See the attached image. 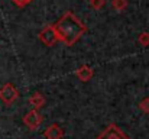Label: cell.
<instances>
[{
  "instance_id": "1",
  "label": "cell",
  "mask_w": 149,
  "mask_h": 139,
  "mask_svg": "<svg viewBox=\"0 0 149 139\" xmlns=\"http://www.w3.org/2000/svg\"><path fill=\"white\" fill-rule=\"evenodd\" d=\"M54 29L56 32L58 41L64 42L67 46H72L87 32L86 25L72 12H65L56 20V23L54 25Z\"/></svg>"
},
{
  "instance_id": "2",
  "label": "cell",
  "mask_w": 149,
  "mask_h": 139,
  "mask_svg": "<svg viewBox=\"0 0 149 139\" xmlns=\"http://www.w3.org/2000/svg\"><path fill=\"white\" fill-rule=\"evenodd\" d=\"M96 139H130V138H129L117 125L111 123V125H109Z\"/></svg>"
},
{
  "instance_id": "3",
  "label": "cell",
  "mask_w": 149,
  "mask_h": 139,
  "mask_svg": "<svg viewBox=\"0 0 149 139\" xmlns=\"http://www.w3.org/2000/svg\"><path fill=\"white\" fill-rule=\"evenodd\" d=\"M19 97V92L17 89L12 84V83H6L1 89H0V100L4 103V104H12L16 98Z\"/></svg>"
},
{
  "instance_id": "4",
  "label": "cell",
  "mask_w": 149,
  "mask_h": 139,
  "mask_svg": "<svg viewBox=\"0 0 149 139\" xmlns=\"http://www.w3.org/2000/svg\"><path fill=\"white\" fill-rule=\"evenodd\" d=\"M42 120H44V119H42L41 113H39L38 110H35V109L29 110V112L23 116V123H25V126H26L28 129H31V131H36V129L41 126Z\"/></svg>"
},
{
  "instance_id": "5",
  "label": "cell",
  "mask_w": 149,
  "mask_h": 139,
  "mask_svg": "<svg viewBox=\"0 0 149 139\" xmlns=\"http://www.w3.org/2000/svg\"><path fill=\"white\" fill-rule=\"evenodd\" d=\"M39 39H41V42L44 45H47V46H54L58 42V36H56V32H55V29H54L52 25L44 28L39 32Z\"/></svg>"
},
{
  "instance_id": "6",
  "label": "cell",
  "mask_w": 149,
  "mask_h": 139,
  "mask_svg": "<svg viewBox=\"0 0 149 139\" xmlns=\"http://www.w3.org/2000/svg\"><path fill=\"white\" fill-rule=\"evenodd\" d=\"M75 75H77V78H78L80 81L87 83V81H90V80L93 78L94 70H93L91 67H88V65H81V67L75 71Z\"/></svg>"
},
{
  "instance_id": "7",
  "label": "cell",
  "mask_w": 149,
  "mask_h": 139,
  "mask_svg": "<svg viewBox=\"0 0 149 139\" xmlns=\"http://www.w3.org/2000/svg\"><path fill=\"white\" fill-rule=\"evenodd\" d=\"M44 136L47 139H62V136H64V131L59 128V125L54 123V125H49V126L45 129Z\"/></svg>"
},
{
  "instance_id": "8",
  "label": "cell",
  "mask_w": 149,
  "mask_h": 139,
  "mask_svg": "<svg viewBox=\"0 0 149 139\" xmlns=\"http://www.w3.org/2000/svg\"><path fill=\"white\" fill-rule=\"evenodd\" d=\"M28 101H29V104L35 109V110H38V109H41L44 104H45V97L41 94V93H33L29 98H28Z\"/></svg>"
},
{
  "instance_id": "9",
  "label": "cell",
  "mask_w": 149,
  "mask_h": 139,
  "mask_svg": "<svg viewBox=\"0 0 149 139\" xmlns=\"http://www.w3.org/2000/svg\"><path fill=\"white\" fill-rule=\"evenodd\" d=\"M111 6H113L114 10L123 12V10L127 7V0H113V1H111Z\"/></svg>"
},
{
  "instance_id": "10",
  "label": "cell",
  "mask_w": 149,
  "mask_h": 139,
  "mask_svg": "<svg viewBox=\"0 0 149 139\" xmlns=\"http://www.w3.org/2000/svg\"><path fill=\"white\" fill-rule=\"evenodd\" d=\"M138 42L142 46H149V32H142L138 36Z\"/></svg>"
},
{
  "instance_id": "11",
  "label": "cell",
  "mask_w": 149,
  "mask_h": 139,
  "mask_svg": "<svg viewBox=\"0 0 149 139\" xmlns=\"http://www.w3.org/2000/svg\"><path fill=\"white\" fill-rule=\"evenodd\" d=\"M139 109H141L143 113H146V115H148L149 113V97L143 98V100L139 103Z\"/></svg>"
},
{
  "instance_id": "12",
  "label": "cell",
  "mask_w": 149,
  "mask_h": 139,
  "mask_svg": "<svg viewBox=\"0 0 149 139\" xmlns=\"http://www.w3.org/2000/svg\"><path fill=\"white\" fill-rule=\"evenodd\" d=\"M106 4V0H90V6L96 10H100Z\"/></svg>"
},
{
  "instance_id": "13",
  "label": "cell",
  "mask_w": 149,
  "mask_h": 139,
  "mask_svg": "<svg viewBox=\"0 0 149 139\" xmlns=\"http://www.w3.org/2000/svg\"><path fill=\"white\" fill-rule=\"evenodd\" d=\"M12 1H13V4H16L17 7H25V6L29 4L28 0H12Z\"/></svg>"
},
{
  "instance_id": "14",
  "label": "cell",
  "mask_w": 149,
  "mask_h": 139,
  "mask_svg": "<svg viewBox=\"0 0 149 139\" xmlns=\"http://www.w3.org/2000/svg\"><path fill=\"white\" fill-rule=\"evenodd\" d=\"M28 1H29V3H31V1H33V0H28Z\"/></svg>"
}]
</instances>
